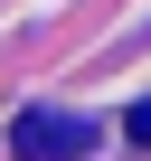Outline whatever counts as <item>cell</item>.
<instances>
[{
    "label": "cell",
    "instance_id": "obj_2",
    "mask_svg": "<svg viewBox=\"0 0 151 161\" xmlns=\"http://www.w3.org/2000/svg\"><path fill=\"white\" fill-rule=\"evenodd\" d=\"M132 142H151V104H132Z\"/></svg>",
    "mask_w": 151,
    "mask_h": 161
},
{
    "label": "cell",
    "instance_id": "obj_1",
    "mask_svg": "<svg viewBox=\"0 0 151 161\" xmlns=\"http://www.w3.org/2000/svg\"><path fill=\"white\" fill-rule=\"evenodd\" d=\"M10 142H19V161H76V152L95 142V123L85 114H57V104H29L10 123Z\"/></svg>",
    "mask_w": 151,
    "mask_h": 161
}]
</instances>
